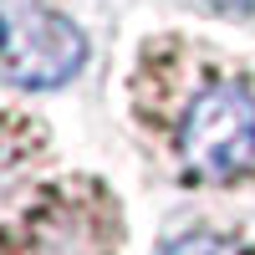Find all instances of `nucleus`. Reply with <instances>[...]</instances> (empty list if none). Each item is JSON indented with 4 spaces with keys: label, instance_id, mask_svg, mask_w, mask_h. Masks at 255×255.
Returning a JSON list of instances; mask_svg holds the SVG:
<instances>
[{
    "label": "nucleus",
    "instance_id": "1",
    "mask_svg": "<svg viewBox=\"0 0 255 255\" xmlns=\"http://www.w3.org/2000/svg\"><path fill=\"white\" fill-rule=\"evenodd\" d=\"M87 61V36L77 20L36 0H0V82L26 92L67 87Z\"/></svg>",
    "mask_w": 255,
    "mask_h": 255
},
{
    "label": "nucleus",
    "instance_id": "2",
    "mask_svg": "<svg viewBox=\"0 0 255 255\" xmlns=\"http://www.w3.org/2000/svg\"><path fill=\"white\" fill-rule=\"evenodd\" d=\"M179 153L204 179H225L255 158V97L240 82L204 87L179 123Z\"/></svg>",
    "mask_w": 255,
    "mask_h": 255
},
{
    "label": "nucleus",
    "instance_id": "3",
    "mask_svg": "<svg viewBox=\"0 0 255 255\" xmlns=\"http://www.w3.org/2000/svg\"><path fill=\"white\" fill-rule=\"evenodd\" d=\"M153 255H245V250L230 235H209V230H199V235H179V240L158 245Z\"/></svg>",
    "mask_w": 255,
    "mask_h": 255
},
{
    "label": "nucleus",
    "instance_id": "4",
    "mask_svg": "<svg viewBox=\"0 0 255 255\" xmlns=\"http://www.w3.org/2000/svg\"><path fill=\"white\" fill-rule=\"evenodd\" d=\"M209 5H220V10H255V0H209Z\"/></svg>",
    "mask_w": 255,
    "mask_h": 255
}]
</instances>
